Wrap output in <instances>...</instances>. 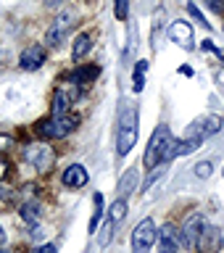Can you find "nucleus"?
<instances>
[{
    "label": "nucleus",
    "mask_w": 224,
    "mask_h": 253,
    "mask_svg": "<svg viewBox=\"0 0 224 253\" xmlns=\"http://www.w3.org/2000/svg\"><path fill=\"white\" fill-rule=\"evenodd\" d=\"M206 227V216L203 213H190V216L182 221V229H179V235H182V245L185 248H195V243H198V235H201V229Z\"/></svg>",
    "instance_id": "nucleus-7"
},
{
    "label": "nucleus",
    "mask_w": 224,
    "mask_h": 253,
    "mask_svg": "<svg viewBox=\"0 0 224 253\" xmlns=\"http://www.w3.org/2000/svg\"><path fill=\"white\" fill-rule=\"evenodd\" d=\"M92 201H95V213H92V219H90V227H87V232H90V235H95V229H98V221L103 219V195L95 193Z\"/></svg>",
    "instance_id": "nucleus-19"
},
{
    "label": "nucleus",
    "mask_w": 224,
    "mask_h": 253,
    "mask_svg": "<svg viewBox=\"0 0 224 253\" xmlns=\"http://www.w3.org/2000/svg\"><path fill=\"white\" fill-rule=\"evenodd\" d=\"M124 216H127V198H116V203L108 209V224H114V227H119L124 221Z\"/></svg>",
    "instance_id": "nucleus-17"
},
{
    "label": "nucleus",
    "mask_w": 224,
    "mask_h": 253,
    "mask_svg": "<svg viewBox=\"0 0 224 253\" xmlns=\"http://www.w3.org/2000/svg\"><path fill=\"white\" fill-rule=\"evenodd\" d=\"M137 177H140V166H132V169H127L124 171V177L119 179V185H116V195L119 198H127L134 190V185H137Z\"/></svg>",
    "instance_id": "nucleus-14"
},
{
    "label": "nucleus",
    "mask_w": 224,
    "mask_h": 253,
    "mask_svg": "<svg viewBox=\"0 0 224 253\" xmlns=\"http://www.w3.org/2000/svg\"><path fill=\"white\" fill-rule=\"evenodd\" d=\"M71 100H74V95H69L66 90H58V92L53 95L50 116H63V114H69V108H71Z\"/></svg>",
    "instance_id": "nucleus-15"
},
{
    "label": "nucleus",
    "mask_w": 224,
    "mask_h": 253,
    "mask_svg": "<svg viewBox=\"0 0 224 253\" xmlns=\"http://www.w3.org/2000/svg\"><path fill=\"white\" fill-rule=\"evenodd\" d=\"M217 82H219V87L224 90V74H222V71H217Z\"/></svg>",
    "instance_id": "nucleus-30"
},
{
    "label": "nucleus",
    "mask_w": 224,
    "mask_h": 253,
    "mask_svg": "<svg viewBox=\"0 0 224 253\" xmlns=\"http://www.w3.org/2000/svg\"><path fill=\"white\" fill-rule=\"evenodd\" d=\"M8 148H13V137L11 134H0V153H5Z\"/></svg>",
    "instance_id": "nucleus-25"
},
{
    "label": "nucleus",
    "mask_w": 224,
    "mask_h": 253,
    "mask_svg": "<svg viewBox=\"0 0 224 253\" xmlns=\"http://www.w3.org/2000/svg\"><path fill=\"white\" fill-rule=\"evenodd\" d=\"M222 174H224V169H222Z\"/></svg>",
    "instance_id": "nucleus-33"
},
{
    "label": "nucleus",
    "mask_w": 224,
    "mask_h": 253,
    "mask_svg": "<svg viewBox=\"0 0 224 253\" xmlns=\"http://www.w3.org/2000/svg\"><path fill=\"white\" fill-rule=\"evenodd\" d=\"M174 156H177V140H174L169 126L158 124L148 140V150H145V158H142V166L145 169H156V166L172 161Z\"/></svg>",
    "instance_id": "nucleus-1"
},
{
    "label": "nucleus",
    "mask_w": 224,
    "mask_h": 253,
    "mask_svg": "<svg viewBox=\"0 0 224 253\" xmlns=\"http://www.w3.org/2000/svg\"><path fill=\"white\" fill-rule=\"evenodd\" d=\"M79 126V116L74 114H63V116H50V119H43L37 124V134L43 140H61L71 134Z\"/></svg>",
    "instance_id": "nucleus-3"
},
{
    "label": "nucleus",
    "mask_w": 224,
    "mask_h": 253,
    "mask_svg": "<svg viewBox=\"0 0 224 253\" xmlns=\"http://www.w3.org/2000/svg\"><path fill=\"white\" fill-rule=\"evenodd\" d=\"M182 248V235L174 224H164L158 232V253H179Z\"/></svg>",
    "instance_id": "nucleus-9"
},
{
    "label": "nucleus",
    "mask_w": 224,
    "mask_h": 253,
    "mask_svg": "<svg viewBox=\"0 0 224 253\" xmlns=\"http://www.w3.org/2000/svg\"><path fill=\"white\" fill-rule=\"evenodd\" d=\"M45 58H47L45 45H37V42H35V45H29V47H24V50H21L19 63H21L24 71H37V69L45 63Z\"/></svg>",
    "instance_id": "nucleus-10"
},
{
    "label": "nucleus",
    "mask_w": 224,
    "mask_h": 253,
    "mask_svg": "<svg viewBox=\"0 0 224 253\" xmlns=\"http://www.w3.org/2000/svg\"><path fill=\"white\" fill-rule=\"evenodd\" d=\"M201 145H203L201 140L185 137V140H179V142H177V156H190V153H195V150L201 148Z\"/></svg>",
    "instance_id": "nucleus-21"
},
{
    "label": "nucleus",
    "mask_w": 224,
    "mask_h": 253,
    "mask_svg": "<svg viewBox=\"0 0 224 253\" xmlns=\"http://www.w3.org/2000/svg\"><path fill=\"white\" fill-rule=\"evenodd\" d=\"M87 169L82 164H71L69 169H63V174H61V182L66 187H71V190H77V187H85L87 185Z\"/></svg>",
    "instance_id": "nucleus-12"
},
{
    "label": "nucleus",
    "mask_w": 224,
    "mask_h": 253,
    "mask_svg": "<svg viewBox=\"0 0 224 253\" xmlns=\"http://www.w3.org/2000/svg\"><path fill=\"white\" fill-rule=\"evenodd\" d=\"M114 13L119 21H124L130 16V0H114Z\"/></svg>",
    "instance_id": "nucleus-23"
},
{
    "label": "nucleus",
    "mask_w": 224,
    "mask_h": 253,
    "mask_svg": "<svg viewBox=\"0 0 224 253\" xmlns=\"http://www.w3.org/2000/svg\"><path fill=\"white\" fill-rule=\"evenodd\" d=\"M98 74H100V66H82V69H77L69 79H71V84H87Z\"/></svg>",
    "instance_id": "nucleus-18"
},
{
    "label": "nucleus",
    "mask_w": 224,
    "mask_h": 253,
    "mask_svg": "<svg viewBox=\"0 0 224 253\" xmlns=\"http://www.w3.org/2000/svg\"><path fill=\"white\" fill-rule=\"evenodd\" d=\"M219 129H222V119L219 116H201L187 126V137H195V140L203 142V140H209L211 134H217Z\"/></svg>",
    "instance_id": "nucleus-6"
},
{
    "label": "nucleus",
    "mask_w": 224,
    "mask_h": 253,
    "mask_svg": "<svg viewBox=\"0 0 224 253\" xmlns=\"http://www.w3.org/2000/svg\"><path fill=\"white\" fill-rule=\"evenodd\" d=\"M0 245H5V232H3V227H0Z\"/></svg>",
    "instance_id": "nucleus-31"
},
{
    "label": "nucleus",
    "mask_w": 224,
    "mask_h": 253,
    "mask_svg": "<svg viewBox=\"0 0 224 253\" xmlns=\"http://www.w3.org/2000/svg\"><path fill=\"white\" fill-rule=\"evenodd\" d=\"M137 108L134 106H124L119 114V129H116V153L119 158H124L137 142Z\"/></svg>",
    "instance_id": "nucleus-2"
},
{
    "label": "nucleus",
    "mask_w": 224,
    "mask_h": 253,
    "mask_svg": "<svg viewBox=\"0 0 224 253\" xmlns=\"http://www.w3.org/2000/svg\"><path fill=\"white\" fill-rule=\"evenodd\" d=\"M0 253H11V251H0Z\"/></svg>",
    "instance_id": "nucleus-32"
},
{
    "label": "nucleus",
    "mask_w": 224,
    "mask_h": 253,
    "mask_svg": "<svg viewBox=\"0 0 224 253\" xmlns=\"http://www.w3.org/2000/svg\"><path fill=\"white\" fill-rule=\"evenodd\" d=\"M169 35H172V40L177 42L179 47H185V50H190L193 47V27H190L187 21H174L172 24V29H169Z\"/></svg>",
    "instance_id": "nucleus-13"
},
{
    "label": "nucleus",
    "mask_w": 224,
    "mask_h": 253,
    "mask_svg": "<svg viewBox=\"0 0 224 253\" xmlns=\"http://www.w3.org/2000/svg\"><path fill=\"white\" fill-rule=\"evenodd\" d=\"M90 47H92V42H90V32H82V35H77L74 45H71V58L79 61L82 55L90 53Z\"/></svg>",
    "instance_id": "nucleus-16"
},
{
    "label": "nucleus",
    "mask_w": 224,
    "mask_h": 253,
    "mask_svg": "<svg viewBox=\"0 0 224 253\" xmlns=\"http://www.w3.org/2000/svg\"><path fill=\"white\" fill-rule=\"evenodd\" d=\"M35 253H58V248H55L53 243H45V245H40V248Z\"/></svg>",
    "instance_id": "nucleus-26"
},
{
    "label": "nucleus",
    "mask_w": 224,
    "mask_h": 253,
    "mask_svg": "<svg viewBox=\"0 0 224 253\" xmlns=\"http://www.w3.org/2000/svg\"><path fill=\"white\" fill-rule=\"evenodd\" d=\"M61 3H63V0H45V5H47V8H53V5H61Z\"/></svg>",
    "instance_id": "nucleus-29"
},
{
    "label": "nucleus",
    "mask_w": 224,
    "mask_h": 253,
    "mask_svg": "<svg viewBox=\"0 0 224 253\" xmlns=\"http://www.w3.org/2000/svg\"><path fill=\"white\" fill-rule=\"evenodd\" d=\"M71 19H74L71 13H61V16H55V21L50 24V27H47V32H45V42L50 45V47L63 45V40H66V35L71 32Z\"/></svg>",
    "instance_id": "nucleus-5"
},
{
    "label": "nucleus",
    "mask_w": 224,
    "mask_h": 253,
    "mask_svg": "<svg viewBox=\"0 0 224 253\" xmlns=\"http://www.w3.org/2000/svg\"><path fill=\"white\" fill-rule=\"evenodd\" d=\"M158 240V229L153 219H142L132 229V253H150L153 243Z\"/></svg>",
    "instance_id": "nucleus-4"
},
{
    "label": "nucleus",
    "mask_w": 224,
    "mask_h": 253,
    "mask_svg": "<svg viewBox=\"0 0 224 253\" xmlns=\"http://www.w3.org/2000/svg\"><path fill=\"white\" fill-rule=\"evenodd\" d=\"M21 216L27 219V221H37V219H40V206L32 203V201L24 203V206H21Z\"/></svg>",
    "instance_id": "nucleus-22"
},
{
    "label": "nucleus",
    "mask_w": 224,
    "mask_h": 253,
    "mask_svg": "<svg viewBox=\"0 0 224 253\" xmlns=\"http://www.w3.org/2000/svg\"><path fill=\"white\" fill-rule=\"evenodd\" d=\"M145 69H148V61H137V66H134V79H132L134 92H140L142 87H145Z\"/></svg>",
    "instance_id": "nucleus-20"
},
{
    "label": "nucleus",
    "mask_w": 224,
    "mask_h": 253,
    "mask_svg": "<svg viewBox=\"0 0 224 253\" xmlns=\"http://www.w3.org/2000/svg\"><path fill=\"white\" fill-rule=\"evenodd\" d=\"M24 161L32 164L40 171H45L53 164V150L45 145H29V148H24Z\"/></svg>",
    "instance_id": "nucleus-11"
},
{
    "label": "nucleus",
    "mask_w": 224,
    "mask_h": 253,
    "mask_svg": "<svg viewBox=\"0 0 224 253\" xmlns=\"http://www.w3.org/2000/svg\"><path fill=\"white\" fill-rule=\"evenodd\" d=\"M222 232L219 227H209L206 224L201 229V235H198V243H195V251L198 253H219L222 251Z\"/></svg>",
    "instance_id": "nucleus-8"
},
{
    "label": "nucleus",
    "mask_w": 224,
    "mask_h": 253,
    "mask_svg": "<svg viewBox=\"0 0 224 253\" xmlns=\"http://www.w3.org/2000/svg\"><path fill=\"white\" fill-rule=\"evenodd\" d=\"M209 5H211V8H214V11H219V13H222V11H224V5H222V3H219V0H209Z\"/></svg>",
    "instance_id": "nucleus-28"
},
{
    "label": "nucleus",
    "mask_w": 224,
    "mask_h": 253,
    "mask_svg": "<svg viewBox=\"0 0 224 253\" xmlns=\"http://www.w3.org/2000/svg\"><path fill=\"white\" fill-rule=\"evenodd\" d=\"M187 11H190V13H193V16H195V19H198V21H203V13H201V11H198V8H195V5H187ZM203 24H206V21H203ZM206 27H209V24H206Z\"/></svg>",
    "instance_id": "nucleus-27"
},
{
    "label": "nucleus",
    "mask_w": 224,
    "mask_h": 253,
    "mask_svg": "<svg viewBox=\"0 0 224 253\" xmlns=\"http://www.w3.org/2000/svg\"><path fill=\"white\" fill-rule=\"evenodd\" d=\"M211 169H214V164H211V161L195 164V177H198V179H209V177H211Z\"/></svg>",
    "instance_id": "nucleus-24"
}]
</instances>
